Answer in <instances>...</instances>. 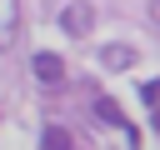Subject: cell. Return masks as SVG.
<instances>
[{
	"label": "cell",
	"instance_id": "cell-3",
	"mask_svg": "<svg viewBox=\"0 0 160 150\" xmlns=\"http://www.w3.org/2000/svg\"><path fill=\"white\" fill-rule=\"evenodd\" d=\"M135 60H140L135 45H105V50H100V65H105V70H130Z\"/></svg>",
	"mask_w": 160,
	"mask_h": 150
},
{
	"label": "cell",
	"instance_id": "cell-7",
	"mask_svg": "<svg viewBox=\"0 0 160 150\" xmlns=\"http://www.w3.org/2000/svg\"><path fill=\"white\" fill-rule=\"evenodd\" d=\"M150 20H155V25H160V0H150Z\"/></svg>",
	"mask_w": 160,
	"mask_h": 150
},
{
	"label": "cell",
	"instance_id": "cell-1",
	"mask_svg": "<svg viewBox=\"0 0 160 150\" xmlns=\"http://www.w3.org/2000/svg\"><path fill=\"white\" fill-rule=\"evenodd\" d=\"M90 25H95V5H90V0H75V5L60 10V30H65V35L80 40V35H90Z\"/></svg>",
	"mask_w": 160,
	"mask_h": 150
},
{
	"label": "cell",
	"instance_id": "cell-2",
	"mask_svg": "<svg viewBox=\"0 0 160 150\" xmlns=\"http://www.w3.org/2000/svg\"><path fill=\"white\" fill-rule=\"evenodd\" d=\"M30 70H35V80H45V85H60V80H65V60L50 55V50H40V55L30 60Z\"/></svg>",
	"mask_w": 160,
	"mask_h": 150
},
{
	"label": "cell",
	"instance_id": "cell-4",
	"mask_svg": "<svg viewBox=\"0 0 160 150\" xmlns=\"http://www.w3.org/2000/svg\"><path fill=\"white\" fill-rule=\"evenodd\" d=\"M95 115H100L105 125H120V130L130 135V150H135V125H130V120L120 115V105H115V100H105V95H100V100H95Z\"/></svg>",
	"mask_w": 160,
	"mask_h": 150
},
{
	"label": "cell",
	"instance_id": "cell-5",
	"mask_svg": "<svg viewBox=\"0 0 160 150\" xmlns=\"http://www.w3.org/2000/svg\"><path fill=\"white\" fill-rule=\"evenodd\" d=\"M40 150H70V130H65V125H45Z\"/></svg>",
	"mask_w": 160,
	"mask_h": 150
},
{
	"label": "cell",
	"instance_id": "cell-6",
	"mask_svg": "<svg viewBox=\"0 0 160 150\" xmlns=\"http://www.w3.org/2000/svg\"><path fill=\"white\" fill-rule=\"evenodd\" d=\"M15 20H20V15H15V0H0V45L15 40Z\"/></svg>",
	"mask_w": 160,
	"mask_h": 150
}]
</instances>
